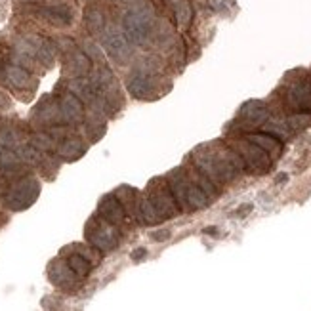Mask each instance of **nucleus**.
<instances>
[{"label":"nucleus","instance_id":"f257e3e1","mask_svg":"<svg viewBox=\"0 0 311 311\" xmlns=\"http://www.w3.org/2000/svg\"><path fill=\"white\" fill-rule=\"evenodd\" d=\"M155 12L153 8L139 0L138 4H134L130 8V12L125 15L122 19V33L128 38L130 44L134 46H146L147 42L151 40L153 35V27H155Z\"/></svg>","mask_w":311,"mask_h":311},{"label":"nucleus","instance_id":"f03ea898","mask_svg":"<svg viewBox=\"0 0 311 311\" xmlns=\"http://www.w3.org/2000/svg\"><path fill=\"white\" fill-rule=\"evenodd\" d=\"M40 193V183L36 181L33 176H19L14 181H10L4 191V202L10 210H25L33 202L36 201V197Z\"/></svg>","mask_w":311,"mask_h":311},{"label":"nucleus","instance_id":"7ed1b4c3","mask_svg":"<svg viewBox=\"0 0 311 311\" xmlns=\"http://www.w3.org/2000/svg\"><path fill=\"white\" fill-rule=\"evenodd\" d=\"M84 235H86V241L90 242L92 246H96L101 252H109V250L117 248L118 239H120L117 225H113L109 220H105L99 212L88 220Z\"/></svg>","mask_w":311,"mask_h":311},{"label":"nucleus","instance_id":"20e7f679","mask_svg":"<svg viewBox=\"0 0 311 311\" xmlns=\"http://www.w3.org/2000/svg\"><path fill=\"white\" fill-rule=\"evenodd\" d=\"M147 197H149V201L153 202V206L159 210L162 220H170V218H174L178 212H181L176 199H174L172 191H170V187H168V183L159 180V178L149 183V187H147Z\"/></svg>","mask_w":311,"mask_h":311},{"label":"nucleus","instance_id":"39448f33","mask_svg":"<svg viewBox=\"0 0 311 311\" xmlns=\"http://www.w3.org/2000/svg\"><path fill=\"white\" fill-rule=\"evenodd\" d=\"M237 155L242 159L244 162V168L250 170V172L256 174H265L271 168V157L263 151L262 147H258L256 143H252L248 139L244 141H239L235 146Z\"/></svg>","mask_w":311,"mask_h":311},{"label":"nucleus","instance_id":"423d86ee","mask_svg":"<svg viewBox=\"0 0 311 311\" xmlns=\"http://www.w3.org/2000/svg\"><path fill=\"white\" fill-rule=\"evenodd\" d=\"M159 86L160 80L157 78V75L141 73V71H136L126 82L128 94L136 99H155V97H159Z\"/></svg>","mask_w":311,"mask_h":311},{"label":"nucleus","instance_id":"0eeeda50","mask_svg":"<svg viewBox=\"0 0 311 311\" xmlns=\"http://www.w3.org/2000/svg\"><path fill=\"white\" fill-rule=\"evenodd\" d=\"M38 14L55 27H69L75 19V10L65 0H48L38 10Z\"/></svg>","mask_w":311,"mask_h":311},{"label":"nucleus","instance_id":"6e6552de","mask_svg":"<svg viewBox=\"0 0 311 311\" xmlns=\"http://www.w3.org/2000/svg\"><path fill=\"white\" fill-rule=\"evenodd\" d=\"M103 48L111 59H115L117 63H126L132 55V44L125 33H118L115 29L103 31Z\"/></svg>","mask_w":311,"mask_h":311},{"label":"nucleus","instance_id":"1a4fd4ad","mask_svg":"<svg viewBox=\"0 0 311 311\" xmlns=\"http://www.w3.org/2000/svg\"><path fill=\"white\" fill-rule=\"evenodd\" d=\"M48 277L55 286H59V288H63V291L71 292V291H75V288L80 286V277L76 275L75 271L67 265L65 258H63V260H54V262L50 263Z\"/></svg>","mask_w":311,"mask_h":311},{"label":"nucleus","instance_id":"9d476101","mask_svg":"<svg viewBox=\"0 0 311 311\" xmlns=\"http://www.w3.org/2000/svg\"><path fill=\"white\" fill-rule=\"evenodd\" d=\"M269 118V109L267 105L260 101V99H250L242 105L241 111H239V120H241L244 126L248 128H256V126H262L265 120Z\"/></svg>","mask_w":311,"mask_h":311},{"label":"nucleus","instance_id":"9b49d317","mask_svg":"<svg viewBox=\"0 0 311 311\" xmlns=\"http://www.w3.org/2000/svg\"><path fill=\"white\" fill-rule=\"evenodd\" d=\"M65 55V65H63V73L71 78H76V76H86L92 71V59L86 55L84 50H71Z\"/></svg>","mask_w":311,"mask_h":311},{"label":"nucleus","instance_id":"f8f14e48","mask_svg":"<svg viewBox=\"0 0 311 311\" xmlns=\"http://www.w3.org/2000/svg\"><path fill=\"white\" fill-rule=\"evenodd\" d=\"M59 113H61V120L67 125H76L84 120V101L80 97H76L73 92H65L59 99Z\"/></svg>","mask_w":311,"mask_h":311},{"label":"nucleus","instance_id":"ddd939ff","mask_svg":"<svg viewBox=\"0 0 311 311\" xmlns=\"http://www.w3.org/2000/svg\"><path fill=\"white\" fill-rule=\"evenodd\" d=\"M2 80L14 90H27V88H33V84H35V78L31 75V71L27 67H23V65H17V63H12V65L4 67Z\"/></svg>","mask_w":311,"mask_h":311},{"label":"nucleus","instance_id":"4468645a","mask_svg":"<svg viewBox=\"0 0 311 311\" xmlns=\"http://www.w3.org/2000/svg\"><path fill=\"white\" fill-rule=\"evenodd\" d=\"M288 105L296 111H311V78H302L288 88Z\"/></svg>","mask_w":311,"mask_h":311},{"label":"nucleus","instance_id":"2eb2a0df","mask_svg":"<svg viewBox=\"0 0 311 311\" xmlns=\"http://www.w3.org/2000/svg\"><path fill=\"white\" fill-rule=\"evenodd\" d=\"M99 214L103 216L105 220H109L113 225H125L126 220H128V214H126L125 206L120 204L115 193L113 195H105L103 199L99 201Z\"/></svg>","mask_w":311,"mask_h":311},{"label":"nucleus","instance_id":"dca6fc26","mask_svg":"<svg viewBox=\"0 0 311 311\" xmlns=\"http://www.w3.org/2000/svg\"><path fill=\"white\" fill-rule=\"evenodd\" d=\"M86 143L76 136H65L63 139H59V143L55 146V153L57 157L63 160H76L80 159L84 153H86Z\"/></svg>","mask_w":311,"mask_h":311},{"label":"nucleus","instance_id":"f3484780","mask_svg":"<svg viewBox=\"0 0 311 311\" xmlns=\"http://www.w3.org/2000/svg\"><path fill=\"white\" fill-rule=\"evenodd\" d=\"M246 139L252 141V143H256L258 147H262L269 157H279L283 153V141L277 139L275 136L267 134V132L265 134H248Z\"/></svg>","mask_w":311,"mask_h":311},{"label":"nucleus","instance_id":"a211bd4d","mask_svg":"<svg viewBox=\"0 0 311 311\" xmlns=\"http://www.w3.org/2000/svg\"><path fill=\"white\" fill-rule=\"evenodd\" d=\"M115 197H117L118 201H120V204L125 206L126 214L138 218V206H139L138 189H134V187H130V185H120V187H117Z\"/></svg>","mask_w":311,"mask_h":311},{"label":"nucleus","instance_id":"6ab92c4d","mask_svg":"<svg viewBox=\"0 0 311 311\" xmlns=\"http://www.w3.org/2000/svg\"><path fill=\"white\" fill-rule=\"evenodd\" d=\"M138 220L146 225H157L160 223L162 216L159 214V210L153 206V202L149 201L147 195H139V206H138Z\"/></svg>","mask_w":311,"mask_h":311},{"label":"nucleus","instance_id":"aec40b11","mask_svg":"<svg viewBox=\"0 0 311 311\" xmlns=\"http://www.w3.org/2000/svg\"><path fill=\"white\" fill-rule=\"evenodd\" d=\"M84 23L86 29L92 35H103L105 31V15L101 12V8L97 6H88L84 10Z\"/></svg>","mask_w":311,"mask_h":311},{"label":"nucleus","instance_id":"412c9836","mask_svg":"<svg viewBox=\"0 0 311 311\" xmlns=\"http://www.w3.org/2000/svg\"><path fill=\"white\" fill-rule=\"evenodd\" d=\"M55 52H57V46L54 42L48 40V38H40L38 46H36V61L44 65V67H52L55 61Z\"/></svg>","mask_w":311,"mask_h":311},{"label":"nucleus","instance_id":"4be33fe9","mask_svg":"<svg viewBox=\"0 0 311 311\" xmlns=\"http://www.w3.org/2000/svg\"><path fill=\"white\" fill-rule=\"evenodd\" d=\"M172 8H174V17H176V23L180 27H187L191 19H193V8H191V2L189 0H172Z\"/></svg>","mask_w":311,"mask_h":311},{"label":"nucleus","instance_id":"5701e85b","mask_svg":"<svg viewBox=\"0 0 311 311\" xmlns=\"http://www.w3.org/2000/svg\"><path fill=\"white\" fill-rule=\"evenodd\" d=\"M263 125H265V132H267V134L275 136V138L281 139V141L291 138L292 128L288 126L286 120H283V118H267Z\"/></svg>","mask_w":311,"mask_h":311},{"label":"nucleus","instance_id":"b1692460","mask_svg":"<svg viewBox=\"0 0 311 311\" xmlns=\"http://www.w3.org/2000/svg\"><path fill=\"white\" fill-rule=\"evenodd\" d=\"M63 258H65L67 265H69L71 269L75 271L80 279H84V277L90 275V271H92V267H94V265H92L86 258H82L80 254H76V252H71L69 256H63Z\"/></svg>","mask_w":311,"mask_h":311},{"label":"nucleus","instance_id":"393cba45","mask_svg":"<svg viewBox=\"0 0 311 311\" xmlns=\"http://www.w3.org/2000/svg\"><path fill=\"white\" fill-rule=\"evenodd\" d=\"M69 250H73V252L80 254L82 258H86L92 265H97V263L101 262V258H103L101 256V250H97L96 246H92L90 242H88V244H73V246H69Z\"/></svg>","mask_w":311,"mask_h":311},{"label":"nucleus","instance_id":"a878e982","mask_svg":"<svg viewBox=\"0 0 311 311\" xmlns=\"http://www.w3.org/2000/svg\"><path fill=\"white\" fill-rule=\"evenodd\" d=\"M136 71H141V73H153L157 75L160 69H162V61H160L157 55H143L136 61Z\"/></svg>","mask_w":311,"mask_h":311},{"label":"nucleus","instance_id":"bb28decb","mask_svg":"<svg viewBox=\"0 0 311 311\" xmlns=\"http://www.w3.org/2000/svg\"><path fill=\"white\" fill-rule=\"evenodd\" d=\"M15 151L19 155L21 162H25V164H40L42 160V151H38L36 147L33 146H17L15 147Z\"/></svg>","mask_w":311,"mask_h":311},{"label":"nucleus","instance_id":"cd10ccee","mask_svg":"<svg viewBox=\"0 0 311 311\" xmlns=\"http://www.w3.org/2000/svg\"><path fill=\"white\" fill-rule=\"evenodd\" d=\"M31 146L36 147L38 151L42 153H48V151H55V139L50 136V134H44V132H38V134H35L33 136V139H31Z\"/></svg>","mask_w":311,"mask_h":311},{"label":"nucleus","instance_id":"c85d7f7f","mask_svg":"<svg viewBox=\"0 0 311 311\" xmlns=\"http://www.w3.org/2000/svg\"><path fill=\"white\" fill-rule=\"evenodd\" d=\"M286 122L292 130H304V128L311 126V111H298L286 118Z\"/></svg>","mask_w":311,"mask_h":311},{"label":"nucleus","instance_id":"c756f323","mask_svg":"<svg viewBox=\"0 0 311 311\" xmlns=\"http://www.w3.org/2000/svg\"><path fill=\"white\" fill-rule=\"evenodd\" d=\"M19 143L17 134L12 128H2L0 130V147H8V149H15Z\"/></svg>","mask_w":311,"mask_h":311},{"label":"nucleus","instance_id":"7c9ffc66","mask_svg":"<svg viewBox=\"0 0 311 311\" xmlns=\"http://www.w3.org/2000/svg\"><path fill=\"white\" fill-rule=\"evenodd\" d=\"M84 52L92 61H101V48L94 40H84Z\"/></svg>","mask_w":311,"mask_h":311},{"label":"nucleus","instance_id":"2f4dec72","mask_svg":"<svg viewBox=\"0 0 311 311\" xmlns=\"http://www.w3.org/2000/svg\"><path fill=\"white\" fill-rule=\"evenodd\" d=\"M149 256V252H147V248L146 246H139V248H134L130 252V260L132 262H136V263H139V262H143L146 258Z\"/></svg>","mask_w":311,"mask_h":311},{"label":"nucleus","instance_id":"473e14b6","mask_svg":"<svg viewBox=\"0 0 311 311\" xmlns=\"http://www.w3.org/2000/svg\"><path fill=\"white\" fill-rule=\"evenodd\" d=\"M170 229H157V231H153L151 235V241H155V242H164V241H168L170 239Z\"/></svg>","mask_w":311,"mask_h":311},{"label":"nucleus","instance_id":"72a5a7b5","mask_svg":"<svg viewBox=\"0 0 311 311\" xmlns=\"http://www.w3.org/2000/svg\"><path fill=\"white\" fill-rule=\"evenodd\" d=\"M8 57H10V52L8 48H4L2 44H0V78H2V73H4V67L8 65Z\"/></svg>","mask_w":311,"mask_h":311},{"label":"nucleus","instance_id":"f704fd0d","mask_svg":"<svg viewBox=\"0 0 311 311\" xmlns=\"http://www.w3.org/2000/svg\"><path fill=\"white\" fill-rule=\"evenodd\" d=\"M252 204L250 202H246V204H242V206H239L237 208V212H235V216H239V218H242V216H248L250 214V210H252Z\"/></svg>","mask_w":311,"mask_h":311},{"label":"nucleus","instance_id":"c9c22d12","mask_svg":"<svg viewBox=\"0 0 311 311\" xmlns=\"http://www.w3.org/2000/svg\"><path fill=\"white\" fill-rule=\"evenodd\" d=\"M286 180H288V174H279V176H277V178H275V183H283V181H286Z\"/></svg>","mask_w":311,"mask_h":311},{"label":"nucleus","instance_id":"e433bc0d","mask_svg":"<svg viewBox=\"0 0 311 311\" xmlns=\"http://www.w3.org/2000/svg\"><path fill=\"white\" fill-rule=\"evenodd\" d=\"M6 105H8V97L0 92V109H2V107H6Z\"/></svg>","mask_w":311,"mask_h":311},{"label":"nucleus","instance_id":"4c0bfd02","mask_svg":"<svg viewBox=\"0 0 311 311\" xmlns=\"http://www.w3.org/2000/svg\"><path fill=\"white\" fill-rule=\"evenodd\" d=\"M204 233H206V235H216V233H218V229H216V227H206V229H204Z\"/></svg>","mask_w":311,"mask_h":311},{"label":"nucleus","instance_id":"58836bf2","mask_svg":"<svg viewBox=\"0 0 311 311\" xmlns=\"http://www.w3.org/2000/svg\"><path fill=\"white\" fill-rule=\"evenodd\" d=\"M23 2H38V0H23Z\"/></svg>","mask_w":311,"mask_h":311}]
</instances>
